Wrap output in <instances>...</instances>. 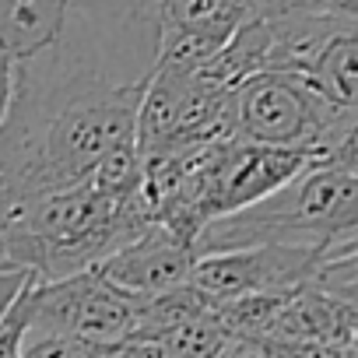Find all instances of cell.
Returning a JSON list of instances; mask_svg holds the SVG:
<instances>
[{"label":"cell","mask_w":358,"mask_h":358,"mask_svg":"<svg viewBox=\"0 0 358 358\" xmlns=\"http://www.w3.org/2000/svg\"><path fill=\"white\" fill-rule=\"evenodd\" d=\"M264 15H313V18H358V0H267Z\"/></svg>","instance_id":"obj_13"},{"label":"cell","mask_w":358,"mask_h":358,"mask_svg":"<svg viewBox=\"0 0 358 358\" xmlns=\"http://www.w3.org/2000/svg\"><path fill=\"white\" fill-rule=\"evenodd\" d=\"M337 109L313 81L288 71H260L232 88V130L239 141L316 151Z\"/></svg>","instance_id":"obj_3"},{"label":"cell","mask_w":358,"mask_h":358,"mask_svg":"<svg viewBox=\"0 0 358 358\" xmlns=\"http://www.w3.org/2000/svg\"><path fill=\"white\" fill-rule=\"evenodd\" d=\"M267 0H158V64L201 67ZM155 64V67H158Z\"/></svg>","instance_id":"obj_6"},{"label":"cell","mask_w":358,"mask_h":358,"mask_svg":"<svg viewBox=\"0 0 358 358\" xmlns=\"http://www.w3.org/2000/svg\"><path fill=\"white\" fill-rule=\"evenodd\" d=\"M260 243L316 246L323 260L358 246V176L316 162L271 197L208 222L194 257Z\"/></svg>","instance_id":"obj_2"},{"label":"cell","mask_w":358,"mask_h":358,"mask_svg":"<svg viewBox=\"0 0 358 358\" xmlns=\"http://www.w3.org/2000/svg\"><path fill=\"white\" fill-rule=\"evenodd\" d=\"M194 267V246L176 239L165 225L151 222L137 239H130L123 250L106 257L95 271L120 292L134 299H148L158 292H169L176 285L190 281Z\"/></svg>","instance_id":"obj_7"},{"label":"cell","mask_w":358,"mask_h":358,"mask_svg":"<svg viewBox=\"0 0 358 358\" xmlns=\"http://www.w3.org/2000/svg\"><path fill=\"white\" fill-rule=\"evenodd\" d=\"M36 281L32 271H22V267H0V320H4V313L15 306V299Z\"/></svg>","instance_id":"obj_15"},{"label":"cell","mask_w":358,"mask_h":358,"mask_svg":"<svg viewBox=\"0 0 358 358\" xmlns=\"http://www.w3.org/2000/svg\"><path fill=\"white\" fill-rule=\"evenodd\" d=\"M218 358H281V348L264 334H232L222 344Z\"/></svg>","instance_id":"obj_14"},{"label":"cell","mask_w":358,"mask_h":358,"mask_svg":"<svg viewBox=\"0 0 358 358\" xmlns=\"http://www.w3.org/2000/svg\"><path fill=\"white\" fill-rule=\"evenodd\" d=\"M158 341L172 351V358H218L222 344L229 341V330L222 327V320H218V313L211 306V309L197 313L194 320L172 327Z\"/></svg>","instance_id":"obj_9"},{"label":"cell","mask_w":358,"mask_h":358,"mask_svg":"<svg viewBox=\"0 0 358 358\" xmlns=\"http://www.w3.org/2000/svg\"><path fill=\"white\" fill-rule=\"evenodd\" d=\"M22 358H106V351L92 348L88 341H81L74 334L29 327L22 337Z\"/></svg>","instance_id":"obj_11"},{"label":"cell","mask_w":358,"mask_h":358,"mask_svg":"<svg viewBox=\"0 0 358 358\" xmlns=\"http://www.w3.org/2000/svg\"><path fill=\"white\" fill-rule=\"evenodd\" d=\"M323 165L344 169L358 176V109H344L334 116V123L327 127L320 148H316Z\"/></svg>","instance_id":"obj_10"},{"label":"cell","mask_w":358,"mask_h":358,"mask_svg":"<svg viewBox=\"0 0 358 358\" xmlns=\"http://www.w3.org/2000/svg\"><path fill=\"white\" fill-rule=\"evenodd\" d=\"M271 29L267 71L302 74L337 109H358V18L264 15Z\"/></svg>","instance_id":"obj_4"},{"label":"cell","mask_w":358,"mask_h":358,"mask_svg":"<svg viewBox=\"0 0 358 358\" xmlns=\"http://www.w3.org/2000/svg\"><path fill=\"white\" fill-rule=\"evenodd\" d=\"M11 88H15V60L4 46H0V123H4L8 106H11Z\"/></svg>","instance_id":"obj_16"},{"label":"cell","mask_w":358,"mask_h":358,"mask_svg":"<svg viewBox=\"0 0 358 358\" xmlns=\"http://www.w3.org/2000/svg\"><path fill=\"white\" fill-rule=\"evenodd\" d=\"M0 46L15 64H71L144 85L158 64V0H0Z\"/></svg>","instance_id":"obj_1"},{"label":"cell","mask_w":358,"mask_h":358,"mask_svg":"<svg viewBox=\"0 0 358 358\" xmlns=\"http://www.w3.org/2000/svg\"><path fill=\"white\" fill-rule=\"evenodd\" d=\"M320 264H323V250H316V246L260 243V246L194 257L190 285L211 306H222V302H232L243 295L295 292L313 281Z\"/></svg>","instance_id":"obj_5"},{"label":"cell","mask_w":358,"mask_h":358,"mask_svg":"<svg viewBox=\"0 0 358 358\" xmlns=\"http://www.w3.org/2000/svg\"><path fill=\"white\" fill-rule=\"evenodd\" d=\"M141 179H144L141 151H137L134 141H127V144L113 148V151L92 169L88 183H92L102 197H109V201H116V204H130V201L141 197Z\"/></svg>","instance_id":"obj_8"},{"label":"cell","mask_w":358,"mask_h":358,"mask_svg":"<svg viewBox=\"0 0 358 358\" xmlns=\"http://www.w3.org/2000/svg\"><path fill=\"white\" fill-rule=\"evenodd\" d=\"M309 285H316L320 292H327L334 299H344V302L358 306V246H351L337 257H327L316 267Z\"/></svg>","instance_id":"obj_12"}]
</instances>
